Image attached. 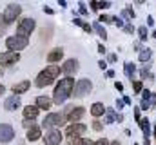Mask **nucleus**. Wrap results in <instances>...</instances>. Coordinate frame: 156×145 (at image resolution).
<instances>
[{
	"label": "nucleus",
	"instance_id": "f257e3e1",
	"mask_svg": "<svg viewBox=\"0 0 156 145\" xmlns=\"http://www.w3.org/2000/svg\"><path fill=\"white\" fill-rule=\"evenodd\" d=\"M73 89H75V80L71 76H66L58 82V85L55 87V94H53V100L55 104H64L71 94H73Z\"/></svg>",
	"mask_w": 156,
	"mask_h": 145
},
{
	"label": "nucleus",
	"instance_id": "f03ea898",
	"mask_svg": "<svg viewBox=\"0 0 156 145\" xmlns=\"http://www.w3.org/2000/svg\"><path fill=\"white\" fill-rule=\"evenodd\" d=\"M58 74H60V67H56V65H49V67H45L42 72H38V76H37V80H35V85L42 89V87H47L55 78H58Z\"/></svg>",
	"mask_w": 156,
	"mask_h": 145
},
{
	"label": "nucleus",
	"instance_id": "7ed1b4c3",
	"mask_svg": "<svg viewBox=\"0 0 156 145\" xmlns=\"http://www.w3.org/2000/svg\"><path fill=\"white\" fill-rule=\"evenodd\" d=\"M67 122V116L66 114H60V112H51L44 118L42 122V127L44 129H53V127H60Z\"/></svg>",
	"mask_w": 156,
	"mask_h": 145
},
{
	"label": "nucleus",
	"instance_id": "20e7f679",
	"mask_svg": "<svg viewBox=\"0 0 156 145\" xmlns=\"http://www.w3.org/2000/svg\"><path fill=\"white\" fill-rule=\"evenodd\" d=\"M5 45H7L9 51H16V53H18L20 49L27 47V38H26V36H20V35L9 36V38L5 40Z\"/></svg>",
	"mask_w": 156,
	"mask_h": 145
},
{
	"label": "nucleus",
	"instance_id": "39448f33",
	"mask_svg": "<svg viewBox=\"0 0 156 145\" xmlns=\"http://www.w3.org/2000/svg\"><path fill=\"white\" fill-rule=\"evenodd\" d=\"M22 13V7L18 5V4H9L5 9H4V15H2V18H4V22L5 24H13L16 18H18V15Z\"/></svg>",
	"mask_w": 156,
	"mask_h": 145
},
{
	"label": "nucleus",
	"instance_id": "423d86ee",
	"mask_svg": "<svg viewBox=\"0 0 156 145\" xmlns=\"http://www.w3.org/2000/svg\"><path fill=\"white\" fill-rule=\"evenodd\" d=\"M91 82L89 80H85V78H82V80H78L76 83H75V89H73V96L75 98H82V96H85V94H89L91 93Z\"/></svg>",
	"mask_w": 156,
	"mask_h": 145
},
{
	"label": "nucleus",
	"instance_id": "0eeeda50",
	"mask_svg": "<svg viewBox=\"0 0 156 145\" xmlns=\"http://www.w3.org/2000/svg\"><path fill=\"white\" fill-rule=\"evenodd\" d=\"M33 29H35V20H33V18H24V20H20V24H18L16 35L27 38V36L33 33Z\"/></svg>",
	"mask_w": 156,
	"mask_h": 145
},
{
	"label": "nucleus",
	"instance_id": "6e6552de",
	"mask_svg": "<svg viewBox=\"0 0 156 145\" xmlns=\"http://www.w3.org/2000/svg\"><path fill=\"white\" fill-rule=\"evenodd\" d=\"M13 138H15L13 127L7 125V123H0V142H2V143H9Z\"/></svg>",
	"mask_w": 156,
	"mask_h": 145
},
{
	"label": "nucleus",
	"instance_id": "1a4fd4ad",
	"mask_svg": "<svg viewBox=\"0 0 156 145\" xmlns=\"http://www.w3.org/2000/svg\"><path fill=\"white\" fill-rule=\"evenodd\" d=\"M18 53L16 51H7V53H2L0 55V64L2 65H13V64H16L18 62Z\"/></svg>",
	"mask_w": 156,
	"mask_h": 145
},
{
	"label": "nucleus",
	"instance_id": "9d476101",
	"mask_svg": "<svg viewBox=\"0 0 156 145\" xmlns=\"http://www.w3.org/2000/svg\"><path fill=\"white\" fill-rule=\"evenodd\" d=\"M87 131V127L85 125H82V123H71L67 129H66V133H67V136L73 140V138H78L80 134H83Z\"/></svg>",
	"mask_w": 156,
	"mask_h": 145
},
{
	"label": "nucleus",
	"instance_id": "9b49d317",
	"mask_svg": "<svg viewBox=\"0 0 156 145\" xmlns=\"http://www.w3.org/2000/svg\"><path fill=\"white\" fill-rule=\"evenodd\" d=\"M78 67H80V64H78L76 58H69V60L64 62V65H62V72H66L67 76H71V74H75V72L78 71Z\"/></svg>",
	"mask_w": 156,
	"mask_h": 145
},
{
	"label": "nucleus",
	"instance_id": "f8f14e48",
	"mask_svg": "<svg viewBox=\"0 0 156 145\" xmlns=\"http://www.w3.org/2000/svg\"><path fill=\"white\" fill-rule=\"evenodd\" d=\"M62 142V133L60 131H49L44 136V143L45 145H60Z\"/></svg>",
	"mask_w": 156,
	"mask_h": 145
},
{
	"label": "nucleus",
	"instance_id": "ddd939ff",
	"mask_svg": "<svg viewBox=\"0 0 156 145\" xmlns=\"http://www.w3.org/2000/svg\"><path fill=\"white\" fill-rule=\"evenodd\" d=\"M83 114H85V109L83 107H75L69 111V116H67V120L71 122V123H78V120H82L83 118Z\"/></svg>",
	"mask_w": 156,
	"mask_h": 145
},
{
	"label": "nucleus",
	"instance_id": "4468645a",
	"mask_svg": "<svg viewBox=\"0 0 156 145\" xmlns=\"http://www.w3.org/2000/svg\"><path fill=\"white\" fill-rule=\"evenodd\" d=\"M18 107H20V98H18V94H13V96H9V98L4 102V109H5V111H16Z\"/></svg>",
	"mask_w": 156,
	"mask_h": 145
},
{
	"label": "nucleus",
	"instance_id": "2eb2a0df",
	"mask_svg": "<svg viewBox=\"0 0 156 145\" xmlns=\"http://www.w3.org/2000/svg\"><path fill=\"white\" fill-rule=\"evenodd\" d=\"M140 127H142V133H144V140H145V145H149V136H151V123H149V120L147 118H144V120H140Z\"/></svg>",
	"mask_w": 156,
	"mask_h": 145
},
{
	"label": "nucleus",
	"instance_id": "dca6fc26",
	"mask_svg": "<svg viewBox=\"0 0 156 145\" xmlns=\"http://www.w3.org/2000/svg\"><path fill=\"white\" fill-rule=\"evenodd\" d=\"M37 116H38V107H37V105H27V107H24V118H26V120H37Z\"/></svg>",
	"mask_w": 156,
	"mask_h": 145
},
{
	"label": "nucleus",
	"instance_id": "f3484780",
	"mask_svg": "<svg viewBox=\"0 0 156 145\" xmlns=\"http://www.w3.org/2000/svg\"><path fill=\"white\" fill-rule=\"evenodd\" d=\"M107 109L104 107V104H100V102H96V104H93L91 105V114L94 116V118H100V116H104V112H105Z\"/></svg>",
	"mask_w": 156,
	"mask_h": 145
},
{
	"label": "nucleus",
	"instance_id": "a211bd4d",
	"mask_svg": "<svg viewBox=\"0 0 156 145\" xmlns=\"http://www.w3.org/2000/svg\"><path fill=\"white\" fill-rule=\"evenodd\" d=\"M62 56H64V51H62V47H56V49H53V51L47 55V60H49L51 64H55V62H58Z\"/></svg>",
	"mask_w": 156,
	"mask_h": 145
},
{
	"label": "nucleus",
	"instance_id": "6ab92c4d",
	"mask_svg": "<svg viewBox=\"0 0 156 145\" xmlns=\"http://www.w3.org/2000/svg\"><path fill=\"white\" fill-rule=\"evenodd\" d=\"M29 87H31V83H29L27 80H24V82H20V83H16V85L13 87V93H15V94H22V93H26Z\"/></svg>",
	"mask_w": 156,
	"mask_h": 145
},
{
	"label": "nucleus",
	"instance_id": "aec40b11",
	"mask_svg": "<svg viewBox=\"0 0 156 145\" xmlns=\"http://www.w3.org/2000/svg\"><path fill=\"white\" fill-rule=\"evenodd\" d=\"M51 100L47 98V96H38L37 98V107L38 109H44V111H49V107H51Z\"/></svg>",
	"mask_w": 156,
	"mask_h": 145
},
{
	"label": "nucleus",
	"instance_id": "412c9836",
	"mask_svg": "<svg viewBox=\"0 0 156 145\" xmlns=\"http://www.w3.org/2000/svg\"><path fill=\"white\" fill-rule=\"evenodd\" d=\"M38 138H42V131H40L38 127H33V129L27 131V140L29 142H37Z\"/></svg>",
	"mask_w": 156,
	"mask_h": 145
},
{
	"label": "nucleus",
	"instance_id": "4be33fe9",
	"mask_svg": "<svg viewBox=\"0 0 156 145\" xmlns=\"http://www.w3.org/2000/svg\"><path fill=\"white\" fill-rule=\"evenodd\" d=\"M134 72H136V65L131 64V62H127V64H125V76H127L131 82H134Z\"/></svg>",
	"mask_w": 156,
	"mask_h": 145
},
{
	"label": "nucleus",
	"instance_id": "5701e85b",
	"mask_svg": "<svg viewBox=\"0 0 156 145\" xmlns=\"http://www.w3.org/2000/svg\"><path fill=\"white\" fill-rule=\"evenodd\" d=\"M93 29L98 33V36H100V38H104V40L107 38V33H105V29L102 27V24H100V22H94V24H93Z\"/></svg>",
	"mask_w": 156,
	"mask_h": 145
},
{
	"label": "nucleus",
	"instance_id": "b1692460",
	"mask_svg": "<svg viewBox=\"0 0 156 145\" xmlns=\"http://www.w3.org/2000/svg\"><path fill=\"white\" fill-rule=\"evenodd\" d=\"M73 22H75V26H80V27H83V31H85V33H91V31H93V26L85 24V22H83V20H80V18H75Z\"/></svg>",
	"mask_w": 156,
	"mask_h": 145
},
{
	"label": "nucleus",
	"instance_id": "393cba45",
	"mask_svg": "<svg viewBox=\"0 0 156 145\" xmlns=\"http://www.w3.org/2000/svg\"><path fill=\"white\" fill-rule=\"evenodd\" d=\"M105 114H107V116H105V123H113V122H116L118 114L113 111V109H107V111H105Z\"/></svg>",
	"mask_w": 156,
	"mask_h": 145
},
{
	"label": "nucleus",
	"instance_id": "a878e982",
	"mask_svg": "<svg viewBox=\"0 0 156 145\" xmlns=\"http://www.w3.org/2000/svg\"><path fill=\"white\" fill-rule=\"evenodd\" d=\"M151 55H153L151 49H142V51H140V60H142V62H149V60H151Z\"/></svg>",
	"mask_w": 156,
	"mask_h": 145
},
{
	"label": "nucleus",
	"instance_id": "bb28decb",
	"mask_svg": "<svg viewBox=\"0 0 156 145\" xmlns=\"http://www.w3.org/2000/svg\"><path fill=\"white\" fill-rule=\"evenodd\" d=\"M71 145H93V142L87 140V138H73Z\"/></svg>",
	"mask_w": 156,
	"mask_h": 145
},
{
	"label": "nucleus",
	"instance_id": "cd10ccee",
	"mask_svg": "<svg viewBox=\"0 0 156 145\" xmlns=\"http://www.w3.org/2000/svg\"><path fill=\"white\" fill-rule=\"evenodd\" d=\"M138 35H140V40H142V42H145V40H147V36H149V33H147V27H145V26L138 27Z\"/></svg>",
	"mask_w": 156,
	"mask_h": 145
},
{
	"label": "nucleus",
	"instance_id": "c85d7f7f",
	"mask_svg": "<svg viewBox=\"0 0 156 145\" xmlns=\"http://www.w3.org/2000/svg\"><path fill=\"white\" fill-rule=\"evenodd\" d=\"M122 16H123V18H134V11H133V7H131V5L125 7V9L122 11Z\"/></svg>",
	"mask_w": 156,
	"mask_h": 145
},
{
	"label": "nucleus",
	"instance_id": "c756f323",
	"mask_svg": "<svg viewBox=\"0 0 156 145\" xmlns=\"http://www.w3.org/2000/svg\"><path fill=\"white\" fill-rule=\"evenodd\" d=\"M133 91H134L136 94H138V93H142V91H144V85H142V82L134 80V82H133Z\"/></svg>",
	"mask_w": 156,
	"mask_h": 145
},
{
	"label": "nucleus",
	"instance_id": "7c9ffc66",
	"mask_svg": "<svg viewBox=\"0 0 156 145\" xmlns=\"http://www.w3.org/2000/svg\"><path fill=\"white\" fill-rule=\"evenodd\" d=\"M91 127H93V129H94V131H96V133H100V131H102V129H104V125H102V122H98V120H94V122H93V125H91Z\"/></svg>",
	"mask_w": 156,
	"mask_h": 145
},
{
	"label": "nucleus",
	"instance_id": "2f4dec72",
	"mask_svg": "<svg viewBox=\"0 0 156 145\" xmlns=\"http://www.w3.org/2000/svg\"><path fill=\"white\" fill-rule=\"evenodd\" d=\"M5 31H7V24H5V22H4V18L0 16V36L5 35Z\"/></svg>",
	"mask_w": 156,
	"mask_h": 145
},
{
	"label": "nucleus",
	"instance_id": "473e14b6",
	"mask_svg": "<svg viewBox=\"0 0 156 145\" xmlns=\"http://www.w3.org/2000/svg\"><path fill=\"white\" fill-rule=\"evenodd\" d=\"M24 127H26V129H33V127H37V125H35V120H26V118H24Z\"/></svg>",
	"mask_w": 156,
	"mask_h": 145
},
{
	"label": "nucleus",
	"instance_id": "72a5a7b5",
	"mask_svg": "<svg viewBox=\"0 0 156 145\" xmlns=\"http://www.w3.org/2000/svg\"><path fill=\"white\" fill-rule=\"evenodd\" d=\"M151 94H153V93H149L147 89L142 91V100H147V102H149V100H151Z\"/></svg>",
	"mask_w": 156,
	"mask_h": 145
},
{
	"label": "nucleus",
	"instance_id": "f704fd0d",
	"mask_svg": "<svg viewBox=\"0 0 156 145\" xmlns=\"http://www.w3.org/2000/svg\"><path fill=\"white\" fill-rule=\"evenodd\" d=\"M100 22H113V16H109V15H100Z\"/></svg>",
	"mask_w": 156,
	"mask_h": 145
},
{
	"label": "nucleus",
	"instance_id": "c9c22d12",
	"mask_svg": "<svg viewBox=\"0 0 156 145\" xmlns=\"http://www.w3.org/2000/svg\"><path fill=\"white\" fill-rule=\"evenodd\" d=\"M151 107H153V105H151V102L142 100V105H140V109H144V111H145V109H151Z\"/></svg>",
	"mask_w": 156,
	"mask_h": 145
},
{
	"label": "nucleus",
	"instance_id": "e433bc0d",
	"mask_svg": "<svg viewBox=\"0 0 156 145\" xmlns=\"http://www.w3.org/2000/svg\"><path fill=\"white\" fill-rule=\"evenodd\" d=\"M91 7H93V11H98V9H100V2H96V0H91Z\"/></svg>",
	"mask_w": 156,
	"mask_h": 145
},
{
	"label": "nucleus",
	"instance_id": "4c0bfd02",
	"mask_svg": "<svg viewBox=\"0 0 156 145\" xmlns=\"http://www.w3.org/2000/svg\"><path fill=\"white\" fill-rule=\"evenodd\" d=\"M123 29H125V33H129V35H133V33H134V27H133L131 24H127V26H123Z\"/></svg>",
	"mask_w": 156,
	"mask_h": 145
},
{
	"label": "nucleus",
	"instance_id": "58836bf2",
	"mask_svg": "<svg viewBox=\"0 0 156 145\" xmlns=\"http://www.w3.org/2000/svg\"><path fill=\"white\" fill-rule=\"evenodd\" d=\"M113 24H116L118 27H122V26H123V22H122V18H118V16H113Z\"/></svg>",
	"mask_w": 156,
	"mask_h": 145
},
{
	"label": "nucleus",
	"instance_id": "ea45409f",
	"mask_svg": "<svg viewBox=\"0 0 156 145\" xmlns=\"http://www.w3.org/2000/svg\"><path fill=\"white\" fill-rule=\"evenodd\" d=\"M134 120H136L138 123H140V120H142V118H140V107L134 109Z\"/></svg>",
	"mask_w": 156,
	"mask_h": 145
},
{
	"label": "nucleus",
	"instance_id": "a19ab883",
	"mask_svg": "<svg viewBox=\"0 0 156 145\" xmlns=\"http://www.w3.org/2000/svg\"><path fill=\"white\" fill-rule=\"evenodd\" d=\"M116 60H118V56H116V55H109V56H107V62H111V64H115Z\"/></svg>",
	"mask_w": 156,
	"mask_h": 145
},
{
	"label": "nucleus",
	"instance_id": "79ce46f5",
	"mask_svg": "<svg viewBox=\"0 0 156 145\" xmlns=\"http://www.w3.org/2000/svg\"><path fill=\"white\" fill-rule=\"evenodd\" d=\"M93 145H109V142H107L105 138H102V140H98V142H94Z\"/></svg>",
	"mask_w": 156,
	"mask_h": 145
},
{
	"label": "nucleus",
	"instance_id": "37998d69",
	"mask_svg": "<svg viewBox=\"0 0 156 145\" xmlns=\"http://www.w3.org/2000/svg\"><path fill=\"white\" fill-rule=\"evenodd\" d=\"M100 7H102V9H107V7H111V2H104V0H102V2H100Z\"/></svg>",
	"mask_w": 156,
	"mask_h": 145
},
{
	"label": "nucleus",
	"instance_id": "c03bdc74",
	"mask_svg": "<svg viewBox=\"0 0 156 145\" xmlns=\"http://www.w3.org/2000/svg\"><path fill=\"white\" fill-rule=\"evenodd\" d=\"M98 67H100V69H105V67H107V62L100 60V62H98Z\"/></svg>",
	"mask_w": 156,
	"mask_h": 145
},
{
	"label": "nucleus",
	"instance_id": "a18cd8bd",
	"mask_svg": "<svg viewBox=\"0 0 156 145\" xmlns=\"http://www.w3.org/2000/svg\"><path fill=\"white\" fill-rule=\"evenodd\" d=\"M80 13H82V15H87V9H85L83 4H80Z\"/></svg>",
	"mask_w": 156,
	"mask_h": 145
},
{
	"label": "nucleus",
	"instance_id": "49530a36",
	"mask_svg": "<svg viewBox=\"0 0 156 145\" xmlns=\"http://www.w3.org/2000/svg\"><path fill=\"white\" fill-rule=\"evenodd\" d=\"M44 11H45L47 15H53V9H51V7H47V5H44Z\"/></svg>",
	"mask_w": 156,
	"mask_h": 145
},
{
	"label": "nucleus",
	"instance_id": "de8ad7c7",
	"mask_svg": "<svg viewBox=\"0 0 156 145\" xmlns=\"http://www.w3.org/2000/svg\"><path fill=\"white\" fill-rule=\"evenodd\" d=\"M98 53H105V45H104V44L98 45Z\"/></svg>",
	"mask_w": 156,
	"mask_h": 145
},
{
	"label": "nucleus",
	"instance_id": "09e8293b",
	"mask_svg": "<svg viewBox=\"0 0 156 145\" xmlns=\"http://www.w3.org/2000/svg\"><path fill=\"white\" fill-rule=\"evenodd\" d=\"M123 104H125V105H131L133 102H131V98H129V96H125V98H123Z\"/></svg>",
	"mask_w": 156,
	"mask_h": 145
},
{
	"label": "nucleus",
	"instance_id": "8fccbe9b",
	"mask_svg": "<svg viewBox=\"0 0 156 145\" xmlns=\"http://www.w3.org/2000/svg\"><path fill=\"white\" fill-rule=\"evenodd\" d=\"M149 102H151V105H156V94H151V100Z\"/></svg>",
	"mask_w": 156,
	"mask_h": 145
},
{
	"label": "nucleus",
	"instance_id": "3c124183",
	"mask_svg": "<svg viewBox=\"0 0 156 145\" xmlns=\"http://www.w3.org/2000/svg\"><path fill=\"white\" fill-rule=\"evenodd\" d=\"M115 87H116L118 91H123V85H122L120 82H116V83H115Z\"/></svg>",
	"mask_w": 156,
	"mask_h": 145
},
{
	"label": "nucleus",
	"instance_id": "603ef678",
	"mask_svg": "<svg viewBox=\"0 0 156 145\" xmlns=\"http://www.w3.org/2000/svg\"><path fill=\"white\" fill-rule=\"evenodd\" d=\"M116 107H118V109L123 107V100H118V102H116Z\"/></svg>",
	"mask_w": 156,
	"mask_h": 145
},
{
	"label": "nucleus",
	"instance_id": "864d4df0",
	"mask_svg": "<svg viewBox=\"0 0 156 145\" xmlns=\"http://www.w3.org/2000/svg\"><path fill=\"white\" fill-rule=\"evenodd\" d=\"M107 76H109V78H113V76H115V71H113V69H109V71H107Z\"/></svg>",
	"mask_w": 156,
	"mask_h": 145
},
{
	"label": "nucleus",
	"instance_id": "5fc2aeb1",
	"mask_svg": "<svg viewBox=\"0 0 156 145\" xmlns=\"http://www.w3.org/2000/svg\"><path fill=\"white\" fill-rule=\"evenodd\" d=\"M147 24H149V26H153V24H154V20H153V16H149V18H147Z\"/></svg>",
	"mask_w": 156,
	"mask_h": 145
},
{
	"label": "nucleus",
	"instance_id": "6e6d98bb",
	"mask_svg": "<svg viewBox=\"0 0 156 145\" xmlns=\"http://www.w3.org/2000/svg\"><path fill=\"white\" fill-rule=\"evenodd\" d=\"M58 4H60L62 7H66V5H67V4H66V0H58Z\"/></svg>",
	"mask_w": 156,
	"mask_h": 145
},
{
	"label": "nucleus",
	"instance_id": "4d7b16f0",
	"mask_svg": "<svg viewBox=\"0 0 156 145\" xmlns=\"http://www.w3.org/2000/svg\"><path fill=\"white\" fill-rule=\"evenodd\" d=\"M2 94H4V87L0 85V96H2Z\"/></svg>",
	"mask_w": 156,
	"mask_h": 145
},
{
	"label": "nucleus",
	"instance_id": "13d9d810",
	"mask_svg": "<svg viewBox=\"0 0 156 145\" xmlns=\"http://www.w3.org/2000/svg\"><path fill=\"white\" fill-rule=\"evenodd\" d=\"M109 145H122L120 142H113V143H109Z\"/></svg>",
	"mask_w": 156,
	"mask_h": 145
},
{
	"label": "nucleus",
	"instance_id": "bf43d9fd",
	"mask_svg": "<svg viewBox=\"0 0 156 145\" xmlns=\"http://www.w3.org/2000/svg\"><path fill=\"white\" fill-rule=\"evenodd\" d=\"M2 74H4V71H2V64H0V76H2Z\"/></svg>",
	"mask_w": 156,
	"mask_h": 145
},
{
	"label": "nucleus",
	"instance_id": "052dcab7",
	"mask_svg": "<svg viewBox=\"0 0 156 145\" xmlns=\"http://www.w3.org/2000/svg\"><path fill=\"white\" fill-rule=\"evenodd\" d=\"M136 2H138V4H144V2H145V0H136Z\"/></svg>",
	"mask_w": 156,
	"mask_h": 145
},
{
	"label": "nucleus",
	"instance_id": "680f3d73",
	"mask_svg": "<svg viewBox=\"0 0 156 145\" xmlns=\"http://www.w3.org/2000/svg\"><path fill=\"white\" fill-rule=\"evenodd\" d=\"M153 133H154V136H156V127H154V131H153Z\"/></svg>",
	"mask_w": 156,
	"mask_h": 145
},
{
	"label": "nucleus",
	"instance_id": "e2e57ef3",
	"mask_svg": "<svg viewBox=\"0 0 156 145\" xmlns=\"http://www.w3.org/2000/svg\"><path fill=\"white\" fill-rule=\"evenodd\" d=\"M153 36H154V38H156V31H154V33H153Z\"/></svg>",
	"mask_w": 156,
	"mask_h": 145
}]
</instances>
